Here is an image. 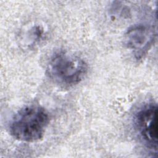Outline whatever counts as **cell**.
Returning a JSON list of instances; mask_svg holds the SVG:
<instances>
[{"label": "cell", "instance_id": "1", "mask_svg": "<svg viewBox=\"0 0 158 158\" xmlns=\"http://www.w3.org/2000/svg\"><path fill=\"white\" fill-rule=\"evenodd\" d=\"M49 121V114L43 107L37 105L27 106L14 115L9 125V131L17 140L35 142L43 138Z\"/></svg>", "mask_w": 158, "mask_h": 158}, {"label": "cell", "instance_id": "2", "mask_svg": "<svg viewBox=\"0 0 158 158\" xmlns=\"http://www.w3.org/2000/svg\"><path fill=\"white\" fill-rule=\"evenodd\" d=\"M88 65L81 57L68 52H55L49 59L47 73L56 83L64 86H73L85 77Z\"/></svg>", "mask_w": 158, "mask_h": 158}, {"label": "cell", "instance_id": "3", "mask_svg": "<svg viewBox=\"0 0 158 158\" xmlns=\"http://www.w3.org/2000/svg\"><path fill=\"white\" fill-rule=\"evenodd\" d=\"M134 124L138 136L147 148L157 151V105L151 102L143 106L135 115Z\"/></svg>", "mask_w": 158, "mask_h": 158}, {"label": "cell", "instance_id": "4", "mask_svg": "<svg viewBox=\"0 0 158 158\" xmlns=\"http://www.w3.org/2000/svg\"><path fill=\"white\" fill-rule=\"evenodd\" d=\"M155 39L154 28L147 23H138L130 27L123 37L125 46L138 59L146 54Z\"/></svg>", "mask_w": 158, "mask_h": 158}, {"label": "cell", "instance_id": "5", "mask_svg": "<svg viewBox=\"0 0 158 158\" xmlns=\"http://www.w3.org/2000/svg\"><path fill=\"white\" fill-rule=\"evenodd\" d=\"M48 36V30L44 24L34 22L27 25L20 35V43L28 49H34L41 44Z\"/></svg>", "mask_w": 158, "mask_h": 158}]
</instances>
